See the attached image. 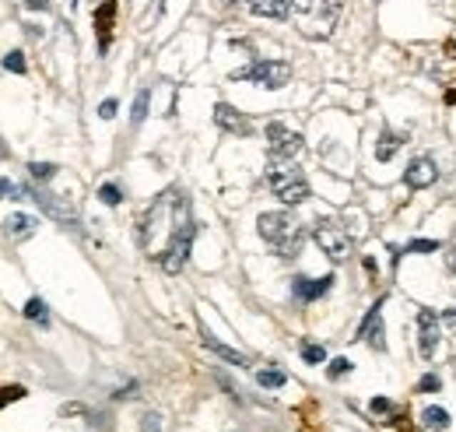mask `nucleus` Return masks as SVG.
<instances>
[{
	"instance_id": "nucleus-1",
	"label": "nucleus",
	"mask_w": 456,
	"mask_h": 432,
	"mask_svg": "<svg viewBox=\"0 0 456 432\" xmlns=\"http://www.w3.org/2000/svg\"><path fill=\"white\" fill-rule=\"evenodd\" d=\"M193 236H197V225H193V208H190V197L172 190V225H168V239L166 246L158 250V263L166 274H179L190 260L193 250Z\"/></svg>"
},
{
	"instance_id": "nucleus-2",
	"label": "nucleus",
	"mask_w": 456,
	"mask_h": 432,
	"mask_svg": "<svg viewBox=\"0 0 456 432\" xmlns=\"http://www.w3.org/2000/svg\"><path fill=\"white\" fill-rule=\"evenodd\" d=\"M256 228H260L263 243L281 260H295L305 246V228L291 211H263L256 218Z\"/></svg>"
},
{
	"instance_id": "nucleus-3",
	"label": "nucleus",
	"mask_w": 456,
	"mask_h": 432,
	"mask_svg": "<svg viewBox=\"0 0 456 432\" xmlns=\"http://www.w3.org/2000/svg\"><path fill=\"white\" fill-rule=\"evenodd\" d=\"M288 21L309 39H327L337 21V0H291Z\"/></svg>"
},
{
	"instance_id": "nucleus-4",
	"label": "nucleus",
	"mask_w": 456,
	"mask_h": 432,
	"mask_svg": "<svg viewBox=\"0 0 456 432\" xmlns=\"http://www.w3.org/2000/svg\"><path fill=\"white\" fill-rule=\"evenodd\" d=\"M267 186H270L285 204H302V201H309V183H305L302 169H298L291 159H274V155H270Z\"/></svg>"
},
{
	"instance_id": "nucleus-5",
	"label": "nucleus",
	"mask_w": 456,
	"mask_h": 432,
	"mask_svg": "<svg viewBox=\"0 0 456 432\" xmlns=\"http://www.w3.org/2000/svg\"><path fill=\"white\" fill-rule=\"evenodd\" d=\"M232 81H249V85H260V88H285L291 81V64L288 60H253L249 67L235 71Z\"/></svg>"
},
{
	"instance_id": "nucleus-6",
	"label": "nucleus",
	"mask_w": 456,
	"mask_h": 432,
	"mask_svg": "<svg viewBox=\"0 0 456 432\" xmlns=\"http://www.w3.org/2000/svg\"><path fill=\"white\" fill-rule=\"evenodd\" d=\"M313 239H316V246L333 260V263H344V260L355 253V239L348 236V228H340L337 221H316V228H313Z\"/></svg>"
},
{
	"instance_id": "nucleus-7",
	"label": "nucleus",
	"mask_w": 456,
	"mask_h": 432,
	"mask_svg": "<svg viewBox=\"0 0 456 432\" xmlns=\"http://www.w3.org/2000/svg\"><path fill=\"white\" fill-rule=\"evenodd\" d=\"M25 194H29V201H36L46 215L53 218V221H60V225H67V228H81V218H78V208L67 201V197H60V194H49L46 186H25Z\"/></svg>"
},
{
	"instance_id": "nucleus-8",
	"label": "nucleus",
	"mask_w": 456,
	"mask_h": 432,
	"mask_svg": "<svg viewBox=\"0 0 456 432\" xmlns=\"http://www.w3.org/2000/svg\"><path fill=\"white\" fill-rule=\"evenodd\" d=\"M267 148H270L274 159H295L305 148V141H302L298 130H288L285 124L274 120V124H267Z\"/></svg>"
},
{
	"instance_id": "nucleus-9",
	"label": "nucleus",
	"mask_w": 456,
	"mask_h": 432,
	"mask_svg": "<svg viewBox=\"0 0 456 432\" xmlns=\"http://www.w3.org/2000/svg\"><path fill=\"white\" fill-rule=\"evenodd\" d=\"M439 323H442V316L435 309H421L417 313V351H421V358L435 355V348H439Z\"/></svg>"
},
{
	"instance_id": "nucleus-10",
	"label": "nucleus",
	"mask_w": 456,
	"mask_h": 432,
	"mask_svg": "<svg viewBox=\"0 0 456 432\" xmlns=\"http://www.w3.org/2000/svg\"><path fill=\"white\" fill-rule=\"evenodd\" d=\"M330 288H333V274H327V278L295 274V278H291V296H295L298 303H316V299H323Z\"/></svg>"
},
{
	"instance_id": "nucleus-11",
	"label": "nucleus",
	"mask_w": 456,
	"mask_h": 432,
	"mask_svg": "<svg viewBox=\"0 0 456 432\" xmlns=\"http://www.w3.org/2000/svg\"><path fill=\"white\" fill-rule=\"evenodd\" d=\"M214 124L225 130V134H235V137H249L253 134V120H249L246 113H239L235 106H228V102H218L214 106Z\"/></svg>"
},
{
	"instance_id": "nucleus-12",
	"label": "nucleus",
	"mask_w": 456,
	"mask_h": 432,
	"mask_svg": "<svg viewBox=\"0 0 456 432\" xmlns=\"http://www.w3.org/2000/svg\"><path fill=\"white\" fill-rule=\"evenodd\" d=\"M382 303H386V296L382 299H375L373 309L365 313V320H362V327H358V341H369V345L375 348V351H382L386 348V341H382Z\"/></svg>"
},
{
	"instance_id": "nucleus-13",
	"label": "nucleus",
	"mask_w": 456,
	"mask_h": 432,
	"mask_svg": "<svg viewBox=\"0 0 456 432\" xmlns=\"http://www.w3.org/2000/svg\"><path fill=\"white\" fill-rule=\"evenodd\" d=\"M435 179H439V169H435V162H432L428 155L415 159V162L407 166V173H404V183H407L411 190H428Z\"/></svg>"
},
{
	"instance_id": "nucleus-14",
	"label": "nucleus",
	"mask_w": 456,
	"mask_h": 432,
	"mask_svg": "<svg viewBox=\"0 0 456 432\" xmlns=\"http://www.w3.org/2000/svg\"><path fill=\"white\" fill-rule=\"evenodd\" d=\"M113 18H116V0H102L95 11V32H98V53H106L113 43Z\"/></svg>"
},
{
	"instance_id": "nucleus-15",
	"label": "nucleus",
	"mask_w": 456,
	"mask_h": 432,
	"mask_svg": "<svg viewBox=\"0 0 456 432\" xmlns=\"http://www.w3.org/2000/svg\"><path fill=\"white\" fill-rule=\"evenodd\" d=\"M253 14L260 18H274V21H288L291 14V0H243Z\"/></svg>"
},
{
	"instance_id": "nucleus-16",
	"label": "nucleus",
	"mask_w": 456,
	"mask_h": 432,
	"mask_svg": "<svg viewBox=\"0 0 456 432\" xmlns=\"http://www.w3.org/2000/svg\"><path fill=\"white\" fill-rule=\"evenodd\" d=\"M4 228H7V236L11 239H29L36 228H39V218H32V215H7V221H4Z\"/></svg>"
},
{
	"instance_id": "nucleus-17",
	"label": "nucleus",
	"mask_w": 456,
	"mask_h": 432,
	"mask_svg": "<svg viewBox=\"0 0 456 432\" xmlns=\"http://www.w3.org/2000/svg\"><path fill=\"white\" fill-rule=\"evenodd\" d=\"M204 348H208V351H214L218 358H225V362H232V366H239V369H246V366H249V358H246V355H243V351H235V348L221 345V341H218L214 334H208V331H204Z\"/></svg>"
},
{
	"instance_id": "nucleus-18",
	"label": "nucleus",
	"mask_w": 456,
	"mask_h": 432,
	"mask_svg": "<svg viewBox=\"0 0 456 432\" xmlns=\"http://www.w3.org/2000/svg\"><path fill=\"white\" fill-rule=\"evenodd\" d=\"M400 144H404V141H400L397 134L382 130V134H379V144H375V159H379V162H390V159L397 155V148H400Z\"/></svg>"
},
{
	"instance_id": "nucleus-19",
	"label": "nucleus",
	"mask_w": 456,
	"mask_h": 432,
	"mask_svg": "<svg viewBox=\"0 0 456 432\" xmlns=\"http://www.w3.org/2000/svg\"><path fill=\"white\" fill-rule=\"evenodd\" d=\"M421 422H425L428 429L446 432V429H450V411H446V408H435V404H432V408H425V411H421Z\"/></svg>"
},
{
	"instance_id": "nucleus-20",
	"label": "nucleus",
	"mask_w": 456,
	"mask_h": 432,
	"mask_svg": "<svg viewBox=\"0 0 456 432\" xmlns=\"http://www.w3.org/2000/svg\"><path fill=\"white\" fill-rule=\"evenodd\" d=\"M442 246L435 243V239H411L404 250H393V260H400L404 253H439Z\"/></svg>"
},
{
	"instance_id": "nucleus-21",
	"label": "nucleus",
	"mask_w": 456,
	"mask_h": 432,
	"mask_svg": "<svg viewBox=\"0 0 456 432\" xmlns=\"http://www.w3.org/2000/svg\"><path fill=\"white\" fill-rule=\"evenodd\" d=\"M256 383H260L263 390H278V387L288 383V376H285L281 369H260V373H256Z\"/></svg>"
},
{
	"instance_id": "nucleus-22",
	"label": "nucleus",
	"mask_w": 456,
	"mask_h": 432,
	"mask_svg": "<svg viewBox=\"0 0 456 432\" xmlns=\"http://www.w3.org/2000/svg\"><path fill=\"white\" fill-rule=\"evenodd\" d=\"M148 106H151V91L141 88L137 99H133V113H130V120H133V124H144V120H148Z\"/></svg>"
},
{
	"instance_id": "nucleus-23",
	"label": "nucleus",
	"mask_w": 456,
	"mask_h": 432,
	"mask_svg": "<svg viewBox=\"0 0 456 432\" xmlns=\"http://www.w3.org/2000/svg\"><path fill=\"white\" fill-rule=\"evenodd\" d=\"M21 313H25L29 320H36V323H49V309H46V303H42L39 296H36V299H29Z\"/></svg>"
},
{
	"instance_id": "nucleus-24",
	"label": "nucleus",
	"mask_w": 456,
	"mask_h": 432,
	"mask_svg": "<svg viewBox=\"0 0 456 432\" xmlns=\"http://www.w3.org/2000/svg\"><path fill=\"white\" fill-rule=\"evenodd\" d=\"M29 176H32L36 183H49V179L56 176V166H53V162H29Z\"/></svg>"
},
{
	"instance_id": "nucleus-25",
	"label": "nucleus",
	"mask_w": 456,
	"mask_h": 432,
	"mask_svg": "<svg viewBox=\"0 0 456 432\" xmlns=\"http://www.w3.org/2000/svg\"><path fill=\"white\" fill-rule=\"evenodd\" d=\"M0 197H7V201H25L29 194H25V186H21V183H14V179H4V176H0Z\"/></svg>"
},
{
	"instance_id": "nucleus-26",
	"label": "nucleus",
	"mask_w": 456,
	"mask_h": 432,
	"mask_svg": "<svg viewBox=\"0 0 456 432\" xmlns=\"http://www.w3.org/2000/svg\"><path fill=\"white\" fill-rule=\"evenodd\" d=\"M302 358H305L309 366H320V362H327V348L313 345V341H302Z\"/></svg>"
},
{
	"instance_id": "nucleus-27",
	"label": "nucleus",
	"mask_w": 456,
	"mask_h": 432,
	"mask_svg": "<svg viewBox=\"0 0 456 432\" xmlns=\"http://www.w3.org/2000/svg\"><path fill=\"white\" fill-rule=\"evenodd\" d=\"M98 197H102V204H109V208H116V204L123 201V190H120L116 183H102V186H98Z\"/></svg>"
},
{
	"instance_id": "nucleus-28",
	"label": "nucleus",
	"mask_w": 456,
	"mask_h": 432,
	"mask_svg": "<svg viewBox=\"0 0 456 432\" xmlns=\"http://www.w3.org/2000/svg\"><path fill=\"white\" fill-rule=\"evenodd\" d=\"M4 71H11V74H25V71H29V67H25V53L11 49V53L4 56Z\"/></svg>"
},
{
	"instance_id": "nucleus-29",
	"label": "nucleus",
	"mask_w": 456,
	"mask_h": 432,
	"mask_svg": "<svg viewBox=\"0 0 456 432\" xmlns=\"http://www.w3.org/2000/svg\"><path fill=\"white\" fill-rule=\"evenodd\" d=\"M351 369H355V366H351V358H333L330 369H327V376H330V380H340V376H348Z\"/></svg>"
},
{
	"instance_id": "nucleus-30",
	"label": "nucleus",
	"mask_w": 456,
	"mask_h": 432,
	"mask_svg": "<svg viewBox=\"0 0 456 432\" xmlns=\"http://www.w3.org/2000/svg\"><path fill=\"white\" fill-rule=\"evenodd\" d=\"M439 387H442V380H439L435 373H425V376L417 380V393H435Z\"/></svg>"
},
{
	"instance_id": "nucleus-31",
	"label": "nucleus",
	"mask_w": 456,
	"mask_h": 432,
	"mask_svg": "<svg viewBox=\"0 0 456 432\" xmlns=\"http://www.w3.org/2000/svg\"><path fill=\"white\" fill-rule=\"evenodd\" d=\"M25 393H29L25 387H0V408H4L7 401H21Z\"/></svg>"
},
{
	"instance_id": "nucleus-32",
	"label": "nucleus",
	"mask_w": 456,
	"mask_h": 432,
	"mask_svg": "<svg viewBox=\"0 0 456 432\" xmlns=\"http://www.w3.org/2000/svg\"><path fill=\"white\" fill-rule=\"evenodd\" d=\"M369 408H373L375 415H390V411H393V401H390V397H373Z\"/></svg>"
},
{
	"instance_id": "nucleus-33",
	"label": "nucleus",
	"mask_w": 456,
	"mask_h": 432,
	"mask_svg": "<svg viewBox=\"0 0 456 432\" xmlns=\"http://www.w3.org/2000/svg\"><path fill=\"white\" fill-rule=\"evenodd\" d=\"M141 429H144V432H162V418H158V415H151V411H148V415H144V418H141Z\"/></svg>"
},
{
	"instance_id": "nucleus-34",
	"label": "nucleus",
	"mask_w": 456,
	"mask_h": 432,
	"mask_svg": "<svg viewBox=\"0 0 456 432\" xmlns=\"http://www.w3.org/2000/svg\"><path fill=\"white\" fill-rule=\"evenodd\" d=\"M98 116H102V120H113V116H116V99H106V102L98 106Z\"/></svg>"
},
{
	"instance_id": "nucleus-35",
	"label": "nucleus",
	"mask_w": 456,
	"mask_h": 432,
	"mask_svg": "<svg viewBox=\"0 0 456 432\" xmlns=\"http://www.w3.org/2000/svg\"><path fill=\"white\" fill-rule=\"evenodd\" d=\"M446 267H450V274H456V246L446 250Z\"/></svg>"
},
{
	"instance_id": "nucleus-36",
	"label": "nucleus",
	"mask_w": 456,
	"mask_h": 432,
	"mask_svg": "<svg viewBox=\"0 0 456 432\" xmlns=\"http://www.w3.org/2000/svg\"><path fill=\"white\" fill-rule=\"evenodd\" d=\"M25 7H29V11H46L49 0H25Z\"/></svg>"
},
{
	"instance_id": "nucleus-37",
	"label": "nucleus",
	"mask_w": 456,
	"mask_h": 432,
	"mask_svg": "<svg viewBox=\"0 0 456 432\" xmlns=\"http://www.w3.org/2000/svg\"><path fill=\"white\" fill-rule=\"evenodd\" d=\"M446 106H456V88L453 91H446Z\"/></svg>"
},
{
	"instance_id": "nucleus-38",
	"label": "nucleus",
	"mask_w": 456,
	"mask_h": 432,
	"mask_svg": "<svg viewBox=\"0 0 456 432\" xmlns=\"http://www.w3.org/2000/svg\"><path fill=\"white\" fill-rule=\"evenodd\" d=\"M0 159H7V144L4 141H0Z\"/></svg>"
}]
</instances>
